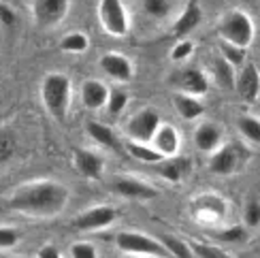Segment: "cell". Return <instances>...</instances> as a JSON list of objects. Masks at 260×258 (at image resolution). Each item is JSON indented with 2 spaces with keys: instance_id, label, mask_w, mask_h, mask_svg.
<instances>
[{
  "instance_id": "6da1fadb",
  "label": "cell",
  "mask_w": 260,
  "mask_h": 258,
  "mask_svg": "<svg viewBox=\"0 0 260 258\" xmlns=\"http://www.w3.org/2000/svg\"><path fill=\"white\" fill-rule=\"evenodd\" d=\"M71 190L56 179H35L17 186L9 197V207L35 220H51L69 207Z\"/></svg>"
},
{
  "instance_id": "7a4b0ae2",
  "label": "cell",
  "mask_w": 260,
  "mask_h": 258,
  "mask_svg": "<svg viewBox=\"0 0 260 258\" xmlns=\"http://www.w3.org/2000/svg\"><path fill=\"white\" fill-rule=\"evenodd\" d=\"M41 103L56 120H67L73 103V81L69 75L51 71L41 81Z\"/></svg>"
},
{
  "instance_id": "3957f363",
  "label": "cell",
  "mask_w": 260,
  "mask_h": 258,
  "mask_svg": "<svg viewBox=\"0 0 260 258\" xmlns=\"http://www.w3.org/2000/svg\"><path fill=\"white\" fill-rule=\"evenodd\" d=\"M218 37L222 43H229L233 47H239L247 51V47L254 43L256 26L254 19L245 13L243 9H231L218 21Z\"/></svg>"
},
{
  "instance_id": "277c9868",
  "label": "cell",
  "mask_w": 260,
  "mask_h": 258,
  "mask_svg": "<svg viewBox=\"0 0 260 258\" xmlns=\"http://www.w3.org/2000/svg\"><path fill=\"white\" fill-rule=\"evenodd\" d=\"M115 245L122 252H126L130 256H139V258H169L171 256L162 241L149 237L145 233H139V231L117 233Z\"/></svg>"
},
{
  "instance_id": "5b68a950",
  "label": "cell",
  "mask_w": 260,
  "mask_h": 258,
  "mask_svg": "<svg viewBox=\"0 0 260 258\" xmlns=\"http://www.w3.org/2000/svg\"><path fill=\"white\" fill-rule=\"evenodd\" d=\"M96 13H99L101 26L107 35H111L115 39H124L130 32V13L128 7L124 5V0H99V7H96Z\"/></svg>"
},
{
  "instance_id": "8992f818",
  "label": "cell",
  "mask_w": 260,
  "mask_h": 258,
  "mask_svg": "<svg viewBox=\"0 0 260 258\" xmlns=\"http://www.w3.org/2000/svg\"><path fill=\"white\" fill-rule=\"evenodd\" d=\"M162 124V117L156 109L145 107V109H139L137 113L130 115V120L126 122V137L128 141H137V143H151L156 131Z\"/></svg>"
},
{
  "instance_id": "52a82bcc",
  "label": "cell",
  "mask_w": 260,
  "mask_h": 258,
  "mask_svg": "<svg viewBox=\"0 0 260 258\" xmlns=\"http://www.w3.org/2000/svg\"><path fill=\"white\" fill-rule=\"evenodd\" d=\"M71 13V0H32V19L41 30L58 28Z\"/></svg>"
},
{
  "instance_id": "ba28073f",
  "label": "cell",
  "mask_w": 260,
  "mask_h": 258,
  "mask_svg": "<svg viewBox=\"0 0 260 258\" xmlns=\"http://www.w3.org/2000/svg\"><path fill=\"white\" fill-rule=\"evenodd\" d=\"M171 83L175 85V90L179 94L194 96V99H203L211 88L209 77L205 75V71H201L197 67H183V69L175 71L171 75Z\"/></svg>"
},
{
  "instance_id": "9c48e42d",
  "label": "cell",
  "mask_w": 260,
  "mask_h": 258,
  "mask_svg": "<svg viewBox=\"0 0 260 258\" xmlns=\"http://www.w3.org/2000/svg\"><path fill=\"white\" fill-rule=\"evenodd\" d=\"M117 218V209L111 205H96L81 211L77 218H73L71 227L75 231H103L111 227Z\"/></svg>"
},
{
  "instance_id": "30bf717a",
  "label": "cell",
  "mask_w": 260,
  "mask_h": 258,
  "mask_svg": "<svg viewBox=\"0 0 260 258\" xmlns=\"http://www.w3.org/2000/svg\"><path fill=\"white\" fill-rule=\"evenodd\" d=\"M235 92L245 103H256L260 99V69L254 62H245L235 77Z\"/></svg>"
},
{
  "instance_id": "8fae6325",
  "label": "cell",
  "mask_w": 260,
  "mask_h": 258,
  "mask_svg": "<svg viewBox=\"0 0 260 258\" xmlns=\"http://www.w3.org/2000/svg\"><path fill=\"white\" fill-rule=\"evenodd\" d=\"M113 188L120 197L133 199V201H149L158 197V190L149 181H143L133 175H117L113 179Z\"/></svg>"
},
{
  "instance_id": "7c38bea8",
  "label": "cell",
  "mask_w": 260,
  "mask_h": 258,
  "mask_svg": "<svg viewBox=\"0 0 260 258\" xmlns=\"http://www.w3.org/2000/svg\"><path fill=\"white\" fill-rule=\"evenodd\" d=\"M99 64H101V69H103V73L107 75V77L117 81V83H128L130 79H133V75H135V69H133L130 58L124 56V53H120V51L103 53Z\"/></svg>"
},
{
  "instance_id": "4fadbf2b",
  "label": "cell",
  "mask_w": 260,
  "mask_h": 258,
  "mask_svg": "<svg viewBox=\"0 0 260 258\" xmlns=\"http://www.w3.org/2000/svg\"><path fill=\"white\" fill-rule=\"evenodd\" d=\"M229 211V203L220 195H201L192 201V213L205 222H218Z\"/></svg>"
},
{
  "instance_id": "5bb4252c",
  "label": "cell",
  "mask_w": 260,
  "mask_h": 258,
  "mask_svg": "<svg viewBox=\"0 0 260 258\" xmlns=\"http://www.w3.org/2000/svg\"><path fill=\"white\" fill-rule=\"evenodd\" d=\"M75 169L88 179H101L105 173V158L101 152H94L88 147H77L73 152Z\"/></svg>"
},
{
  "instance_id": "9a60e30c",
  "label": "cell",
  "mask_w": 260,
  "mask_h": 258,
  "mask_svg": "<svg viewBox=\"0 0 260 258\" xmlns=\"http://www.w3.org/2000/svg\"><path fill=\"white\" fill-rule=\"evenodd\" d=\"M151 147L162 156V158H171V156H179L181 149V135L173 124L162 122L160 128L156 131L154 139H151Z\"/></svg>"
},
{
  "instance_id": "2e32d148",
  "label": "cell",
  "mask_w": 260,
  "mask_h": 258,
  "mask_svg": "<svg viewBox=\"0 0 260 258\" xmlns=\"http://www.w3.org/2000/svg\"><path fill=\"white\" fill-rule=\"evenodd\" d=\"M194 145L203 154H213L224 145V131L215 122H201L194 128Z\"/></svg>"
},
{
  "instance_id": "e0dca14e",
  "label": "cell",
  "mask_w": 260,
  "mask_h": 258,
  "mask_svg": "<svg viewBox=\"0 0 260 258\" xmlns=\"http://www.w3.org/2000/svg\"><path fill=\"white\" fill-rule=\"evenodd\" d=\"M203 21V9L199 5V0H188L183 11L177 15V19L173 21V37L177 39H186L192 30H197L199 24Z\"/></svg>"
},
{
  "instance_id": "ac0fdd59",
  "label": "cell",
  "mask_w": 260,
  "mask_h": 258,
  "mask_svg": "<svg viewBox=\"0 0 260 258\" xmlns=\"http://www.w3.org/2000/svg\"><path fill=\"white\" fill-rule=\"evenodd\" d=\"M209 171L215 175H233L237 167H239V154L237 147L231 143H224L220 149H215L213 154H209Z\"/></svg>"
},
{
  "instance_id": "d6986e66",
  "label": "cell",
  "mask_w": 260,
  "mask_h": 258,
  "mask_svg": "<svg viewBox=\"0 0 260 258\" xmlns=\"http://www.w3.org/2000/svg\"><path fill=\"white\" fill-rule=\"evenodd\" d=\"M111 88L101 79H88L81 85V103L88 107L90 111H99L107 107Z\"/></svg>"
},
{
  "instance_id": "ffe728a7",
  "label": "cell",
  "mask_w": 260,
  "mask_h": 258,
  "mask_svg": "<svg viewBox=\"0 0 260 258\" xmlns=\"http://www.w3.org/2000/svg\"><path fill=\"white\" fill-rule=\"evenodd\" d=\"M85 133L96 145L101 147H107V149H122V143L117 135L113 133L111 126H107L105 122H99V120H88L85 122Z\"/></svg>"
},
{
  "instance_id": "44dd1931",
  "label": "cell",
  "mask_w": 260,
  "mask_h": 258,
  "mask_svg": "<svg viewBox=\"0 0 260 258\" xmlns=\"http://www.w3.org/2000/svg\"><path fill=\"white\" fill-rule=\"evenodd\" d=\"M154 169H156V173L160 177H165V179L173 181V184H177V181H181L183 177L188 175L190 160L186 156H171V158L160 160V163Z\"/></svg>"
},
{
  "instance_id": "7402d4cb",
  "label": "cell",
  "mask_w": 260,
  "mask_h": 258,
  "mask_svg": "<svg viewBox=\"0 0 260 258\" xmlns=\"http://www.w3.org/2000/svg\"><path fill=\"white\" fill-rule=\"evenodd\" d=\"M173 109L177 111V115L186 122H194L205 113V105L201 99H194V96H186L175 92L173 94Z\"/></svg>"
},
{
  "instance_id": "603a6c76",
  "label": "cell",
  "mask_w": 260,
  "mask_h": 258,
  "mask_svg": "<svg viewBox=\"0 0 260 258\" xmlns=\"http://www.w3.org/2000/svg\"><path fill=\"white\" fill-rule=\"evenodd\" d=\"M237 131L241 133V137L247 143L260 145V120L256 115L241 113L239 117H237Z\"/></svg>"
},
{
  "instance_id": "cb8c5ba5",
  "label": "cell",
  "mask_w": 260,
  "mask_h": 258,
  "mask_svg": "<svg viewBox=\"0 0 260 258\" xmlns=\"http://www.w3.org/2000/svg\"><path fill=\"white\" fill-rule=\"evenodd\" d=\"M60 49L67 53H85L90 49V37L81 30H73L60 41Z\"/></svg>"
},
{
  "instance_id": "d4e9b609",
  "label": "cell",
  "mask_w": 260,
  "mask_h": 258,
  "mask_svg": "<svg viewBox=\"0 0 260 258\" xmlns=\"http://www.w3.org/2000/svg\"><path fill=\"white\" fill-rule=\"evenodd\" d=\"M126 152L133 156V158H137L139 163H147V165H158L160 160H165L154 147H151V143L128 141V143H126Z\"/></svg>"
},
{
  "instance_id": "484cf974",
  "label": "cell",
  "mask_w": 260,
  "mask_h": 258,
  "mask_svg": "<svg viewBox=\"0 0 260 258\" xmlns=\"http://www.w3.org/2000/svg\"><path fill=\"white\" fill-rule=\"evenodd\" d=\"M141 9L143 13L156 21L169 19L173 13V3L171 0H141Z\"/></svg>"
},
{
  "instance_id": "4316f807",
  "label": "cell",
  "mask_w": 260,
  "mask_h": 258,
  "mask_svg": "<svg viewBox=\"0 0 260 258\" xmlns=\"http://www.w3.org/2000/svg\"><path fill=\"white\" fill-rule=\"evenodd\" d=\"M213 77H215V83H218L222 90H235V77H237L235 69L229 62H224L222 58H218L213 64Z\"/></svg>"
},
{
  "instance_id": "83f0119b",
  "label": "cell",
  "mask_w": 260,
  "mask_h": 258,
  "mask_svg": "<svg viewBox=\"0 0 260 258\" xmlns=\"http://www.w3.org/2000/svg\"><path fill=\"white\" fill-rule=\"evenodd\" d=\"M17 152V137L9 128H0V169H3Z\"/></svg>"
},
{
  "instance_id": "f1b7e54d",
  "label": "cell",
  "mask_w": 260,
  "mask_h": 258,
  "mask_svg": "<svg viewBox=\"0 0 260 258\" xmlns=\"http://www.w3.org/2000/svg\"><path fill=\"white\" fill-rule=\"evenodd\" d=\"M128 92L122 90V88H113L111 94H109V101H107V113L109 115H122L126 111V107H128Z\"/></svg>"
},
{
  "instance_id": "f546056e",
  "label": "cell",
  "mask_w": 260,
  "mask_h": 258,
  "mask_svg": "<svg viewBox=\"0 0 260 258\" xmlns=\"http://www.w3.org/2000/svg\"><path fill=\"white\" fill-rule=\"evenodd\" d=\"M220 58L224 62H229L233 69H241L245 64V51L239 47H233L229 43H222L220 41Z\"/></svg>"
},
{
  "instance_id": "4dcf8cb0",
  "label": "cell",
  "mask_w": 260,
  "mask_h": 258,
  "mask_svg": "<svg viewBox=\"0 0 260 258\" xmlns=\"http://www.w3.org/2000/svg\"><path fill=\"white\" fill-rule=\"evenodd\" d=\"M162 243H165V248L169 250L171 256H175V258H194V252L190 248V243L181 241L177 237H165Z\"/></svg>"
},
{
  "instance_id": "1f68e13d",
  "label": "cell",
  "mask_w": 260,
  "mask_h": 258,
  "mask_svg": "<svg viewBox=\"0 0 260 258\" xmlns=\"http://www.w3.org/2000/svg\"><path fill=\"white\" fill-rule=\"evenodd\" d=\"M190 248H192L194 256H199V258H233L229 252H224L222 248H218V245H211V243L194 241V243H190Z\"/></svg>"
},
{
  "instance_id": "d6a6232c",
  "label": "cell",
  "mask_w": 260,
  "mask_h": 258,
  "mask_svg": "<svg viewBox=\"0 0 260 258\" xmlns=\"http://www.w3.org/2000/svg\"><path fill=\"white\" fill-rule=\"evenodd\" d=\"M192 53H194V43L190 41V39H179L175 45H173V49H171V60L173 62H188L190 58H192Z\"/></svg>"
},
{
  "instance_id": "836d02e7",
  "label": "cell",
  "mask_w": 260,
  "mask_h": 258,
  "mask_svg": "<svg viewBox=\"0 0 260 258\" xmlns=\"http://www.w3.org/2000/svg\"><path fill=\"white\" fill-rule=\"evenodd\" d=\"M243 220H245V227H250V229L260 227V197H252L245 203Z\"/></svg>"
},
{
  "instance_id": "e575fe53",
  "label": "cell",
  "mask_w": 260,
  "mask_h": 258,
  "mask_svg": "<svg viewBox=\"0 0 260 258\" xmlns=\"http://www.w3.org/2000/svg\"><path fill=\"white\" fill-rule=\"evenodd\" d=\"M71 258H99V250L90 241H79L71 245Z\"/></svg>"
},
{
  "instance_id": "d590c367",
  "label": "cell",
  "mask_w": 260,
  "mask_h": 258,
  "mask_svg": "<svg viewBox=\"0 0 260 258\" xmlns=\"http://www.w3.org/2000/svg\"><path fill=\"white\" fill-rule=\"evenodd\" d=\"M19 243V231L11 227H0V250L15 248Z\"/></svg>"
},
{
  "instance_id": "8d00e7d4",
  "label": "cell",
  "mask_w": 260,
  "mask_h": 258,
  "mask_svg": "<svg viewBox=\"0 0 260 258\" xmlns=\"http://www.w3.org/2000/svg\"><path fill=\"white\" fill-rule=\"evenodd\" d=\"M0 24L5 28L17 26V11L11 7V3H0Z\"/></svg>"
},
{
  "instance_id": "74e56055",
  "label": "cell",
  "mask_w": 260,
  "mask_h": 258,
  "mask_svg": "<svg viewBox=\"0 0 260 258\" xmlns=\"http://www.w3.org/2000/svg\"><path fill=\"white\" fill-rule=\"evenodd\" d=\"M245 237V229L243 227H233V229H226V231H220L215 235V239L220 241H241Z\"/></svg>"
},
{
  "instance_id": "f35d334b",
  "label": "cell",
  "mask_w": 260,
  "mask_h": 258,
  "mask_svg": "<svg viewBox=\"0 0 260 258\" xmlns=\"http://www.w3.org/2000/svg\"><path fill=\"white\" fill-rule=\"evenodd\" d=\"M37 258H62V254L56 245H43L37 254Z\"/></svg>"
},
{
  "instance_id": "ab89813d",
  "label": "cell",
  "mask_w": 260,
  "mask_h": 258,
  "mask_svg": "<svg viewBox=\"0 0 260 258\" xmlns=\"http://www.w3.org/2000/svg\"><path fill=\"white\" fill-rule=\"evenodd\" d=\"M0 3H9V0H0Z\"/></svg>"
},
{
  "instance_id": "60d3db41",
  "label": "cell",
  "mask_w": 260,
  "mask_h": 258,
  "mask_svg": "<svg viewBox=\"0 0 260 258\" xmlns=\"http://www.w3.org/2000/svg\"><path fill=\"white\" fill-rule=\"evenodd\" d=\"M133 258H139V256H133Z\"/></svg>"
}]
</instances>
